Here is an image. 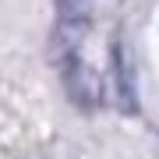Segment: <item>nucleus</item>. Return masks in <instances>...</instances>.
Returning a JSON list of instances; mask_svg holds the SVG:
<instances>
[{"label":"nucleus","instance_id":"1","mask_svg":"<svg viewBox=\"0 0 159 159\" xmlns=\"http://www.w3.org/2000/svg\"><path fill=\"white\" fill-rule=\"evenodd\" d=\"M96 0H57V29H53V57L67 60L81 53V39L92 29Z\"/></svg>","mask_w":159,"mask_h":159},{"label":"nucleus","instance_id":"2","mask_svg":"<svg viewBox=\"0 0 159 159\" xmlns=\"http://www.w3.org/2000/svg\"><path fill=\"white\" fill-rule=\"evenodd\" d=\"M60 78H64L67 96L78 102L81 110H96L102 102V71L96 67V64H89L81 53L60 60Z\"/></svg>","mask_w":159,"mask_h":159},{"label":"nucleus","instance_id":"3","mask_svg":"<svg viewBox=\"0 0 159 159\" xmlns=\"http://www.w3.org/2000/svg\"><path fill=\"white\" fill-rule=\"evenodd\" d=\"M110 89H113V102L124 113L138 110V92H134V74H131V60L124 53V46L113 43L110 50Z\"/></svg>","mask_w":159,"mask_h":159},{"label":"nucleus","instance_id":"4","mask_svg":"<svg viewBox=\"0 0 159 159\" xmlns=\"http://www.w3.org/2000/svg\"><path fill=\"white\" fill-rule=\"evenodd\" d=\"M156 156H159V138H156Z\"/></svg>","mask_w":159,"mask_h":159}]
</instances>
